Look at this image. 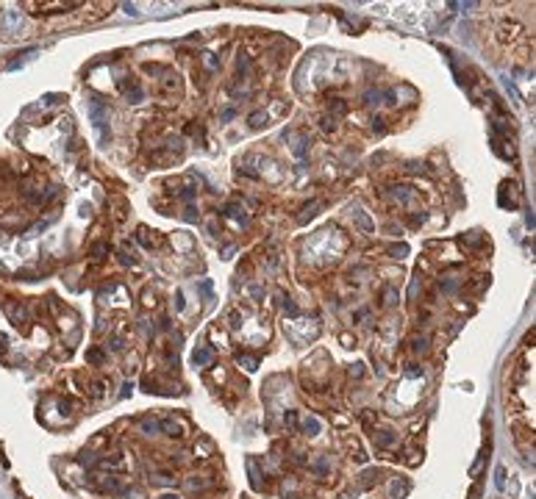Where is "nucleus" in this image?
Returning <instances> with one entry per match:
<instances>
[{
    "instance_id": "obj_30",
    "label": "nucleus",
    "mask_w": 536,
    "mask_h": 499,
    "mask_svg": "<svg viewBox=\"0 0 536 499\" xmlns=\"http://www.w3.org/2000/svg\"><path fill=\"white\" fill-rule=\"evenodd\" d=\"M184 216H187L189 222H194V219H197V214H194V208H192V205L187 208V214H184Z\"/></svg>"
},
{
    "instance_id": "obj_31",
    "label": "nucleus",
    "mask_w": 536,
    "mask_h": 499,
    "mask_svg": "<svg viewBox=\"0 0 536 499\" xmlns=\"http://www.w3.org/2000/svg\"><path fill=\"white\" fill-rule=\"evenodd\" d=\"M158 499H178L175 494H164V497H158Z\"/></svg>"
},
{
    "instance_id": "obj_20",
    "label": "nucleus",
    "mask_w": 536,
    "mask_h": 499,
    "mask_svg": "<svg viewBox=\"0 0 536 499\" xmlns=\"http://www.w3.org/2000/svg\"><path fill=\"white\" fill-rule=\"evenodd\" d=\"M406 253H409V247H406V244H400V247H389V255H392V258H403Z\"/></svg>"
},
{
    "instance_id": "obj_16",
    "label": "nucleus",
    "mask_w": 536,
    "mask_h": 499,
    "mask_svg": "<svg viewBox=\"0 0 536 499\" xmlns=\"http://www.w3.org/2000/svg\"><path fill=\"white\" fill-rule=\"evenodd\" d=\"M142 430L145 433H158L161 430V424L156 422V419H145V422H142Z\"/></svg>"
},
{
    "instance_id": "obj_7",
    "label": "nucleus",
    "mask_w": 536,
    "mask_h": 499,
    "mask_svg": "<svg viewBox=\"0 0 536 499\" xmlns=\"http://www.w3.org/2000/svg\"><path fill=\"white\" fill-rule=\"evenodd\" d=\"M353 219H356V222L361 225L364 231H373V219H370V216H367L361 208H353Z\"/></svg>"
},
{
    "instance_id": "obj_17",
    "label": "nucleus",
    "mask_w": 536,
    "mask_h": 499,
    "mask_svg": "<svg viewBox=\"0 0 536 499\" xmlns=\"http://www.w3.org/2000/svg\"><path fill=\"white\" fill-rule=\"evenodd\" d=\"M328 106H331V111H334V114H345V111H347V103H345V100H331Z\"/></svg>"
},
{
    "instance_id": "obj_5",
    "label": "nucleus",
    "mask_w": 536,
    "mask_h": 499,
    "mask_svg": "<svg viewBox=\"0 0 536 499\" xmlns=\"http://www.w3.org/2000/svg\"><path fill=\"white\" fill-rule=\"evenodd\" d=\"M194 452L200 455V458H211L214 455V444H211L209 438H200V444H194Z\"/></svg>"
},
{
    "instance_id": "obj_29",
    "label": "nucleus",
    "mask_w": 536,
    "mask_h": 499,
    "mask_svg": "<svg viewBox=\"0 0 536 499\" xmlns=\"http://www.w3.org/2000/svg\"><path fill=\"white\" fill-rule=\"evenodd\" d=\"M373 128L378 133H383V119H381V117H375V119H373Z\"/></svg>"
},
{
    "instance_id": "obj_25",
    "label": "nucleus",
    "mask_w": 536,
    "mask_h": 499,
    "mask_svg": "<svg viewBox=\"0 0 536 499\" xmlns=\"http://www.w3.org/2000/svg\"><path fill=\"white\" fill-rule=\"evenodd\" d=\"M425 344H428L425 338H417V341H414V352H425V350H428Z\"/></svg>"
},
{
    "instance_id": "obj_11",
    "label": "nucleus",
    "mask_w": 536,
    "mask_h": 499,
    "mask_svg": "<svg viewBox=\"0 0 536 499\" xmlns=\"http://www.w3.org/2000/svg\"><path fill=\"white\" fill-rule=\"evenodd\" d=\"M303 433H306V436H317V433H319V422H317V419H306V422H303Z\"/></svg>"
},
{
    "instance_id": "obj_9",
    "label": "nucleus",
    "mask_w": 536,
    "mask_h": 499,
    "mask_svg": "<svg viewBox=\"0 0 536 499\" xmlns=\"http://www.w3.org/2000/svg\"><path fill=\"white\" fill-rule=\"evenodd\" d=\"M248 471H250V483H253V488H261V480H258V469H256V461L253 458H248Z\"/></svg>"
},
{
    "instance_id": "obj_3",
    "label": "nucleus",
    "mask_w": 536,
    "mask_h": 499,
    "mask_svg": "<svg viewBox=\"0 0 536 499\" xmlns=\"http://www.w3.org/2000/svg\"><path fill=\"white\" fill-rule=\"evenodd\" d=\"M161 430L167 433V436H172V438H184V424L181 422H175V419H161Z\"/></svg>"
},
{
    "instance_id": "obj_4",
    "label": "nucleus",
    "mask_w": 536,
    "mask_h": 499,
    "mask_svg": "<svg viewBox=\"0 0 536 499\" xmlns=\"http://www.w3.org/2000/svg\"><path fill=\"white\" fill-rule=\"evenodd\" d=\"M192 363H194V366H206V363H211V350H206V347L194 350V352H192Z\"/></svg>"
},
{
    "instance_id": "obj_12",
    "label": "nucleus",
    "mask_w": 536,
    "mask_h": 499,
    "mask_svg": "<svg viewBox=\"0 0 536 499\" xmlns=\"http://www.w3.org/2000/svg\"><path fill=\"white\" fill-rule=\"evenodd\" d=\"M264 125H267V114L256 111V114L250 117V128H264Z\"/></svg>"
},
{
    "instance_id": "obj_14",
    "label": "nucleus",
    "mask_w": 536,
    "mask_h": 499,
    "mask_svg": "<svg viewBox=\"0 0 536 499\" xmlns=\"http://www.w3.org/2000/svg\"><path fill=\"white\" fill-rule=\"evenodd\" d=\"M409 197H411L409 186H395V200H400V203H409Z\"/></svg>"
},
{
    "instance_id": "obj_8",
    "label": "nucleus",
    "mask_w": 536,
    "mask_h": 499,
    "mask_svg": "<svg viewBox=\"0 0 536 499\" xmlns=\"http://www.w3.org/2000/svg\"><path fill=\"white\" fill-rule=\"evenodd\" d=\"M322 205V203H319V200H311V203H306L303 205V214H300V222H306V219H311V216L317 214V208Z\"/></svg>"
},
{
    "instance_id": "obj_1",
    "label": "nucleus",
    "mask_w": 536,
    "mask_h": 499,
    "mask_svg": "<svg viewBox=\"0 0 536 499\" xmlns=\"http://www.w3.org/2000/svg\"><path fill=\"white\" fill-rule=\"evenodd\" d=\"M3 311H6L8 322L14 324L17 330H23V333L31 330V314H28V308L25 305H20V302H14V299H6V302H3Z\"/></svg>"
},
{
    "instance_id": "obj_24",
    "label": "nucleus",
    "mask_w": 536,
    "mask_h": 499,
    "mask_svg": "<svg viewBox=\"0 0 536 499\" xmlns=\"http://www.w3.org/2000/svg\"><path fill=\"white\" fill-rule=\"evenodd\" d=\"M284 308H286V314H289V316H297V305L292 302V299H286V302H284Z\"/></svg>"
},
{
    "instance_id": "obj_6",
    "label": "nucleus",
    "mask_w": 536,
    "mask_h": 499,
    "mask_svg": "<svg viewBox=\"0 0 536 499\" xmlns=\"http://www.w3.org/2000/svg\"><path fill=\"white\" fill-rule=\"evenodd\" d=\"M395 444V436L392 433H375V446H381V449H389V446Z\"/></svg>"
},
{
    "instance_id": "obj_13",
    "label": "nucleus",
    "mask_w": 536,
    "mask_h": 499,
    "mask_svg": "<svg viewBox=\"0 0 536 499\" xmlns=\"http://www.w3.org/2000/svg\"><path fill=\"white\" fill-rule=\"evenodd\" d=\"M86 361H89V363H95V366H97V363H103V352H100V350H97V347H92V350H89V352H86Z\"/></svg>"
},
{
    "instance_id": "obj_23",
    "label": "nucleus",
    "mask_w": 536,
    "mask_h": 499,
    "mask_svg": "<svg viewBox=\"0 0 536 499\" xmlns=\"http://www.w3.org/2000/svg\"><path fill=\"white\" fill-rule=\"evenodd\" d=\"M406 491H409V485H406V483H400V485L395 483V485H392V494H395V497H403Z\"/></svg>"
},
{
    "instance_id": "obj_10",
    "label": "nucleus",
    "mask_w": 536,
    "mask_h": 499,
    "mask_svg": "<svg viewBox=\"0 0 536 499\" xmlns=\"http://www.w3.org/2000/svg\"><path fill=\"white\" fill-rule=\"evenodd\" d=\"M381 97H383V94L378 92V89H370V92H364V103H367V106H378V103H381Z\"/></svg>"
},
{
    "instance_id": "obj_28",
    "label": "nucleus",
    "mask_w": 536,
    "mask_h": 499,
    "mask_svg": "<svg viewBox=\"0 0 536 499\" xmlns=\"http://www.w3.org/2000/svg\"><path fill=\"white\" fill-rule=\"evenodd\" d=\"M120 261H123V264H131V266H133V264H136V258H133V255H128V253H120Z\"/></svg>"
},
{
    "instance_id": "obj_21",
    "label": "nucleus",
    "mask_w": 536,
    "mask_h": 499,
    "mask_svg": "<svg viewBox=\"0 0 536 499\" xmlns=\"http://www.w3.org/2000/svg\"><path fill=\"white\" fill-rule=\"evenodd\" d=\"M284 422H286V427H292V430H295V427H297V413H295V411H286Z\"/></svg>"
},
{
    "instance_id": "obj_2",
    "label": "nucleus",
    "mask_w": 536,
    "mask_h": 499,
    "mask_svg": "<svg viewBox=\"0 0 536 499\" xmlns=\"http://www.w3.org/2000/svg\"><path fill=\"white\" fill-rule=\"evenodd\" d=\"M86 108H89V117H92V125L100 131V139L103 142H109L111 133L106 131V122H109V111H106V106H103L97 97H89L86 100Z\"/></svg>"
},
{
    "instance_id": "obj_26",
    "label": "nucleus",
    "mask_w": 536,
    "mask_h": 499,
    "mask_svg": "<svg viewBox=\"0 0 536 499\" xmlns=\"http://www.w3.org/2000/svg\"><path fill=\"white\" fill-rule=\"evenodd\" d=\"M233 114H236V111H233V108H225V111H222V114H220V119H222V122H228V119H233Z\"/></svg>"
},
{
    "instance_id": "obj_22",
    "label": "nucleus",
    "mask_w": 536,
    "mask_h": 499,
    "mask_svg": "<svg viewBox=\"0 0 536 499\" xmlns=\"http://www.w3.org/2000/svg\"><path fill=\"white\" fill-rule=\"evenodd\" d=\"M322 128L334 133V131H336V119H334V117H322Z\"/></svg>"
},
{
    "instance_id": "obj_19",
    "label": "nucleus",
    "mask_w": 536,
    "mask_h": 499,
    "mask_svg": "<svg viewBox=\"0 0 536 499\" xmlns=\"http://www.w3.org/2000/svg\"><path fill=\"white\" fill-rule=\"evenodd\" d=\"M78 463H81V466H95V455L92 452H84V455H78Z\"/></svg>"
},
{
    "instance_id": "obj_18",
    "label": "nucleus",
    "mask_w": 536,
    "mask_h": 499,
    "mask_svg": "<svg viewBox=\"0 0 536 499\" xmlns=\"http://www.w3.org/2000/svg\"><path fill=\"white\" fill-rule=\"evenodd\" d=\"M239 363H242L245 369H248V372H253L258 361H256V358H250V355H242V352H239Z\"/></svg>"
},
{
    "instance_id": "obj_27",
    "label": "nucleus",
    "mask_w": 536,
    "mask_h": 499,
    "mask_svg": "<svg viewBox=\"0 0 536 499\" xmlns=\"http://www.w3.org/2000/svg\"><path fill=\"white\" fill-rule=\"evenodd\" d=\"M248 67H250V59L248 56H239V69L242 72H248Z\"/></svg>"
},
{
    "instance_id": "obj_15",
    "label": "nucleus",
    "mask_w": 536,
    "mask_h": 499,
    "mask_svg": "<svg viewBox=\"0 0 536 499\" xmlns=\"http://www.w3.org/2000/svg\"><path fill=\"white\" fill-rule=\"evenodd\" d=\"M106 253H109V241H97V244L92 247V255H95V258H103Z\"/></svg>"
}]
</instances>
